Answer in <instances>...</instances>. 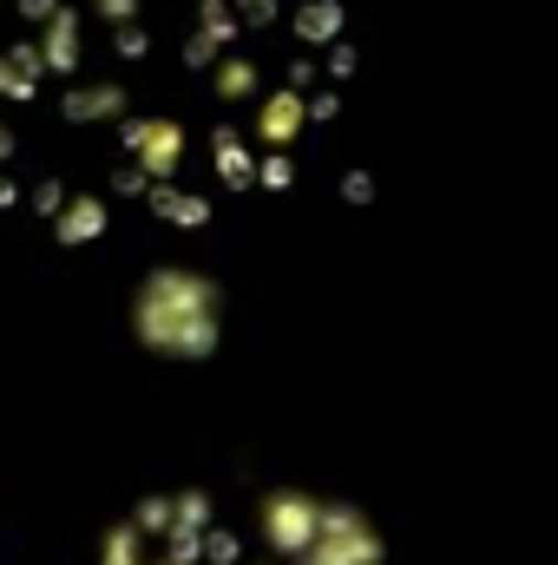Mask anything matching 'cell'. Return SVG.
Here are the masks:
<instances>
[{
    "instance_id": "6da1fadb",
    "label": "cell",
    "mask_w": 558,
    "mask_h": 565,
    "mask_svg": "<svg viewBox=\"0 0 558 565\" xmlns=\"http://www.w3.org/2000/svg\"><path fill=\"white\" fill-rule=\"evenodd\" d=\"M342 53L335 0H0V211L7 171L33 119H53L73 139H106L99 198H139L144 211L178 184L191 158V126L158 106V79L204 86L224 113L250 106V126L270 93L264 46ZM315 99V93H309ZM204 198V191H197Z\"/></svg>"
},
{
    "instance_id": "7a4b0ae2",
    "label": "cell",
    "mask_w": 558,
    "mask_h": 565,
    "mask_svg": "<svg viewBox=\"0 0 558 565\" xmlns=\"http://www.w3.org/2000/svg\"><path fill=\"white\" fill-rule=\"evenodd\" d=\"M132 329L151 355L204 362L217 355V335H224V289L197 270H151L132 302Z\"/></svg>"
},
{
    "instance_id": "3957f363",
    "label": "cell",
    "mask_w": 558,
    "mask_h": 565,
    "mask_svg": "<svg viewBox=\"0 0 558 565\" xmlns=\"http://www.w3.org/2000/svg\"><path fill=\"white\" fill-rule=\"evenodd\" d=\"M302 559L309 565H388V540H382V526L362 507L322 500V533H315V546Z\"/></svg>"
},
{
    "instance_id": "277c9868",
    "label": "cell",
    "mask_w": 558,
    "mask_h": 565,
    "mask_svg": "<svg viewBox=\"0 0 558 565\" xmlns=\"http://www.w3.org/2000/svg\"><path fill=\"white\" fill-rule=\"evenodd\" d=\"M257 533H264V546H270L282 565H296L315 546V533H322V500L302 493V487H270V493L257 500Z\"/></svg>"
},
{
    "instance_id": "5b68a950",
    "label": "cell",
    "mask_w": 558,
    "mask_h": 565,
    "mask_svg": "<svg viewBox=\"0 0 558 565\" xmlns=\"http://www.w3.org/2000/svg\"><path fill=\"white\" fill-rule=\"evenodd\" d=\"M171 533L204 540V533H211V493H197V487H191V493H178V500H171Z\"/></svg>"
},
{
    "instance_id": "8992f818",
    "label": "cell",
    "mask_w": 558,
    "mask_h": 565,
    "mask_svg": "<svg viewBox=\"0 0 558 565\" xmlns=\"http://www.w3.org/2000/svg\"><path fill=\"white\" fill-rule=\"evenodd\" d=\"M99 565H144V533L132 526V520L106 533V546H99Z\"/></svg>"
},
{
    "instance_id": "52a82bcc",
    "label": "cell",
    "mask_w": 558,
    "mask_h": 565,
    "mask_svg": "<svg viewBox=\"0 0 558 565\" xmlns=\"http://www.w3.org/2000/svg\"><path fill=\"white\" fill-rule=\"evenodd\" d=\"M237 559H244V540L224 533V526H211L204 533V565H237Z\"/></svg>"
},
{
    "instance_id": "ba28073f",
    "label": "cell",
    "mask_w": 558,
    "mask_h": 565,
    "mask_svg": "<svg viewBox=\"0 0 558 565\" xmlns=\"http://www.w3.org/2000/svg\"><path fill=\"white\" fill-rule=\"evenodd\" d=\"M132 526H139V533H158V540H164V533H171V500H139Z\"/></svg>"
},
{
    "instance_id": "9c48e42d",
    "label": "cell",
    "mask_w": 558,
    "mask_h": 565,
    "mask_svg": "<svg viewBox=\"0 0 558 565\" xmlns=\"http://www.w3.org/2000/svg\"><path fill=\"white\" fill-rule=\"evenodd\" d=\"M342 198H348V204H368V198H375V184H368L362 171H348V178H342Z\"/></svg>"
},
{
    "instance_id": "30bf717a",
    "label": "cell",
    "mask_w": 558,
    "mask_h": 565,
    "mask_svg": "<svg viewBox=\"0 0 558 565\" xmlns=\"http://www.w3.org/2000/svg\"><path fill=\"white\" fill-rule=\"evenodd\" d=\"M296 565H309V559H296Z\"/></svg>"
}]
</instances>
